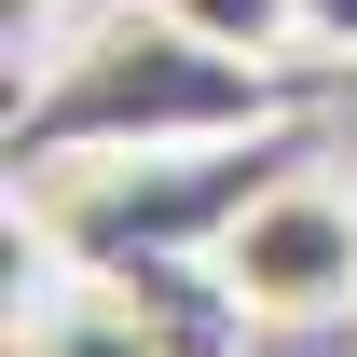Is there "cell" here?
I'll list each match as a JSON object with an SVG mask.
<instances>
[{"label":"cell","mask_w":357,"mask_h":357,"mask_svg":"<svg viewBox=\"0 0 357 357\" xmlns=\"http://www.w3.org/2000/svg\"><path fill=\"white\" fill-rule=\"evenodd\" d=\"M206 275L248 303V330L344 316L357 303V192L344 178H261V192H234L220 234H206Z\"/></svg>","instance_id":"6da1fadb"},{"label":"cell","mask_w":357,"mask_h":357,"mask_svg":"<svg viewBox=\"0 0 357 357\" xmlns=\"http://www.w3.org/2000/svg\"><path fill=\"white\" fill-rule=\"evenodd\" d=\"M14 357H178V344L151 330V303H124V289H69V303L14 316Z\"/></svg>","instance_id":"3957f363"},{"label":"cell","mask_w":357,"mask_h":357,"mask_svg":"<svg viewBox=\"0 0 357 357\" xmlns=\"http://www.w3.org/2000/svg\"><path fill=\"white\" fill-rule=\"evenodd\" d=\"M14 28V69H69V0H0Z\"/></svg>","instance_id":"277c9868"},{"label":"cell","mask_w":357,"mask_h":357,"mask_svg":"<svg viewBox=\"0 0 357 357\" xmlns=\"http://www.w3.org/2000/svg\"><path fill=\"white\" fill-rule=\"evenodd\" d=\"M178 42H206L220 69H248V83H289L316 55V0H165Z\"/></svg>","instance_id":"7a4b0ae2"},{"label":"cell","mask_w":357,"mask_h":357,"mask_svg":"<svg viewBox=\"0 0 357 357\" xmlns=\"http://www.w3.org/2000/svg\"><path fill=\"white\" fill-rule=\"evenodd\" d=\"M151 14H165V0H151Z\"/></svg>","instance_id":"8992f818"},{"label":"cell","mask_w":357,"mask_h":357,"mask_svg":"<svg viewBox=\"0 0 357 357\" xmlns=\"http://www.w3.org/2000/svg\"><path fill=\"white\" fill-rule=\"evenodd\" d=\"M316 42H330V55H357V0H316Z\"/></svg>","instance_id":"5b68a950"}]
</instances>
